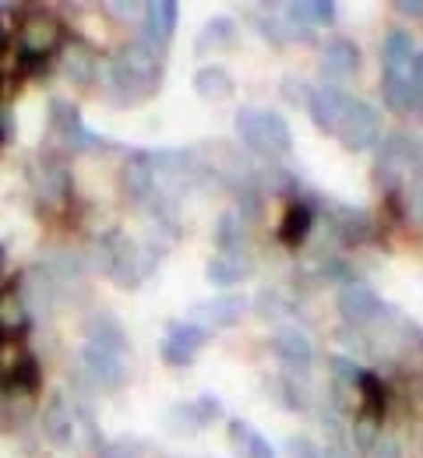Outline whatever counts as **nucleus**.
Listing matches in <instances>:
<instances>
[{"label":"nucleus","mask_w":423,"mask_h":458,"mask_svg":"<svg viewBox=\"0 0 423 458\" xmlns=\"http://www.w3.org/2000/svg\"><path fill=\"white\" fill-rule=\"evenodd\" d=\"M163 71H166V57H159L141 39H134V43L117 47L110 57L99 60L96 85H103V92L117 106H138L141 99H148L163 89Z\"/></svg>","instance_id":"1"},{"label":"nucleus","mask_w":423,"mask_h":458,"mask_svg":"<svg viewBox=\"0 0 423 458\" xmlns=\"http://www.w3.org/2000/svg\"><path fill=\"white\" fill-rule=\"evenodd\" d=\"M81 377L103 392H117L131 377V343L114 314H99L89 321V335L81 345Z\"/></svg>","instance_id":"2"},{"label":"nucleus","mask_w":423,"mask_h":458,"mask_svg":"<svg viewBox=\"0 0 423 458\" xmlns=\"http://www.w3.org/2000/svg\"><path fill=\"white\" fill-rule=\"evenodd\" d=\"M159 265V254L145 243L123 236L121 229H110L96 240V268L117 289H138Z\"/></svg>","instance_id":"3"},{"label":"nucleus","mask_w":423,"mask_h":458,"mask_svg":"<svg viewBox=\"0 0 423 458\" xmlns=\"http://www.w3.org/2000/svg\"><path fill=\"white\" fill-rule=\"evenodd\" d=\"M233 127H237V138L261 159H286L293 152V131L279 110L241 106L233 116Z\"/></svg>","instance_id":"4"},{"label":"nucleus","mask_w":423,"mask_h":458,"mask_svg":"<svg viewBox=\"0 0 423 458\" xmlns=\"http://www.w3.org/2000/svg\"><path fill=\"white\" fill-rule=\"evenodd\" d=\"M63 39H67V25L54 11H43V7L21 11L11 32V47L21 60H54Z\"/></svg>","instance_id":"5"},{"label":"nucleus","mask_w":423,"mask_h":458,"mask_svg":"<svg viewBox=\"0 0 423 458\" xmlns=\"http://www.w3.org/2000/svg\"><path fill=\"white\" fill-rule=\"evenodd\" d=\"M420 166H423L420 141L395 131V134H385L377 141V159H374L370 176H374V187L381 194H395L406 183L410 173H420Z\"/></svg>","instance_id":"6"},{"label":"nucleus","mask_w":423,"mask_h":458,"mask_svg":"<svg viewBox=\"0 0 423 458\" xmlns=\"http://www.w3.org/2000/svg\"><path fill=\"white\" fill-rule=\"evenodd\" d=\"M29 180H32V191L39 198V208H63L71 201V166L63 159V152L54 148H43L36 156V163L29 166Z\"/></svg>","instance_id":"7"},{"label":"nucleus","mask_w":423,"mask_h":458,"mask_svg":"<svg viewBox=\"0 0 423 458\" xmlns=\"http://www.w3.org/2000/svg\"><path fill=\"white\" fill-rule=\"evenodd\" d=\"M335 138L346 152H367L381 141V114L363 103L357 96L346 99V110L339 116V127H335Z\"/></svg>","instance_id":"8"},{"label":"nucleus","mask_w":423,"mask_h":458,"mask_svg":"<svg viewBox=\"0 0 423 458\" xmlns=\"http://www.w3.org/2000/svg\"><path fill=\"white\" fill-rule=\"evenodd\" d=\"M99 60L103 54L78 32H67V39L61 43L54 64L61 67V74L74 85V89H92L99 81Z\"/></svg>","instance_id":"9"},{"label":"nucleus","mask_w":423,"mask_h":458,"mask_svg":"<svg viewBox=\"0 0 423 458\" xmlns=\"http://www.w3.org/2000/svg\"><path fill=\"white\" fill-rule=\"evenodd\" d=\"M339 318L350 325V328H374L385 314H392V307L374 293V289L367 286V283H353V286H343L339 289Z\"/></svg>","instance_id":"10"},{"label":"nucleus","mask_w":423,"mask_h":458,"mask_svg":"<svg viewBox=\"0 0 423 458\" xmlns=\"http://www.w3.org/2000/svg\"><path fill=\"white\" fill-rule=\"evenodd\" d=\"M50 131L63 141V148L71 152H85V148H110L106 138L92 134L81 120V110L67 99H50Z\"/></svg>","instance_id":"11"},{"label":"nucleus","mask_w":423,"mask_h":458,"mask_svg":"<svg viewBox=\"0 0 423 458\" xmlns=\"http://www.w3.org/2000/svg\"><path fill=\"white\" fill-rule=\"evenodd\" d=\"M177 21H181V7L173 0H156V4H145V18L138 25V39L156 50L159 57H166L170 43H173V32H177Z\"/></svg>","instance_id":"12"},{"label":"nucleus","mask_w":423,"mask_h":458,"mask_svg":"<svg viewBox=\"0 0 423 458\" xmlns=\"http://www.w3.org/2000/svg\"><path fill=\"white\" fill-rule=\"evenodd\" d=\"M268 349H272V356L279 360V367L290 377H307L310 367H314V343L307 339V332H300V328H279L268 339Z\"/></svg>","instance_id":"13"},{"label":"nucleus","mask_w":423,"mask_h":458,"mask_svg":"<svg viewBox=\"0 0 423 458\" xmlns=\"http://www.w3.org/2000/svg\"><path fill=\"white\" fill-rule=\"evenodd\" d=\"M247 296L237 293H223V296H212V300H198L190 310H187V321L205 328V332H216V328H230L237 325L243 314H247Z\"/></svg>","instance_id":"14"},{"label":"nucleus","mask_w":423,"mask_h":458,"mask_svg":"<svg viewBox=\"0 0 423 458\" xmlns=\"http://www.w3.org/2000/svg\"><path fill=\"white\" fill-rule=\"evenodd\" d=\"M212 339V332L190 325V321H170L166 325V339L159 345V356L166 367H190L194 363V352L205 349Z\"/></svg>","instance_id":"15"},{"label":"nucleus","mask_w":423,"mask_h":458,"mask_svg":"<svg viewBox=\"0 0 423 458\" xmlns=\"http://www.w3.org/2000/svg\"><path fill=\"white\" fill-rule=\"evenodd\" d=\"M159 180H156V170H152V159L148 152H127L121 166V191L131 205H148L152 194H156Z\"/></svg>","instance_id":"16"},{"label":"nucleus","mask_w":423,"mask_h":458,"mask_svg":"<svg viewBox=\"0 0 423 458\" xmlns=\"http://www.w3.org/2000/svg\"><path fill=\"white\" fill-rule=\"evenodd\" d=\"M32 332V310L21 296L18 279L0 286V339H25Z\"/></svg>","instance_id":"17"},{"label":"nucleus","mask_w":423,"mask_h":458,"mask_svg":"<svg viewBox=\"0 0 423 458\" xmlns=\"http://www.w3.org/2000/svg\"><path fill=\"white\" fill-rule=\"evenodd\" d=\"M328 223L335 229V236L346 243V247H363L367 240H374V216L353 208V205H343V201H328Z\"/></svg>","instance_id":"18"},{"label":"nucleus","mask_w":423,"mask_h":458,"mask_svg":"<svg viewBox=\"0 0 423 458\" xmlns=\"http://www.w3.org/2000/svg\"><path fill=\"white\" fill-rule=\"evenodd\" d=\"M360 47L353 39H332L325 43V54H321V74L325 81L321 85H343L346 78H353L360 71Z\"/></svg>","instance_id":"19"},{"label":"nucleus","mask_w":423,"mask_h":458,"mask_svg":"<svg viewBox=\"0 0 423 458\" xmlns=\"http://www.w3.org/2000/svg\"><path fill=\"white\" fill-rule=\"evenodd\" d=\"M39 427L54 448H71L74 445V409L67 395H50L39 405Z\"/></svg>","instance_id":"20"},{"label":"nucleus","mask_w":423,"mask_h":458,"mask_svg":"<svg viewBox=\"0 0 423 458\" xmlns=\"http://www.w3.org/2000/svg\"><path fill=\"white\" fill-rule=\"evenodd\" d=\"M413 57H417V43L406 29H392L385 39H381V78H399V81H410V71H413Z\"/></svg>","instance_id":"21"},{"label":"nucleus","mask_w":423,"mask_h":458,"mask_svg":"<svg viewBox=\"0 0 423 458\" xmlns=\"http://www.w3.org/2000/svg\"><path fill=\"white\" fill-rule=\"evenodd\" d=\"M346 92L343 89H335V85H314L310 89V99H307V114L314 120V127L321 131V134H332L335 138V127H339V116L346 110Z\"/></svg>","instance_id":"22"},{"label":"nucleus","mask_w":423,"mask_h":458,"mask_svg":"<svg viewBox=\"0 0 423 458\" xmlns=\"http://www.w3.org/2000/svg\"><path fill=\"white\" fill-rule=\"evenodd\" d=\"M254 276L250 254H212L205 265V279L219 289H233Z\"/></svg>","instance_id":"23"},{"label":"nucleus","mask_w":423,"mask_h":458,"mask_svg":"<svg viewBox=\"0 0 423 458\" xmlns=\"http://www.w3.org/2000/svg\"><path fill=\"white\" fill-rule=\"evenodd\" d=\"M310 229H314V208L307 205V201H290L286 205V212H283V223H279V243L283 247H303L307 243V236H310Z\"/></svg>","instance_id":"24"},{"label":"nucleus","mask_w":423,"mask_h":458,"mask_svg":"<svg viewBox=\"0 0 423 458\" xmlns=\"http://www.w3.org/2000/svg\"><path fill=\"white\" fill-rule=\"evenodd\" d=\"M233 92H237V85H233V78H230L226 67H198V74H194V96L201 103H226V99H233Z\"/></svg>","instance_id":"25"},{"label":"nucleus","mask_w":423,"mask_h":458,"mask_svg":"<svg viewBox=\"0 0 423 458\" xmlns=\"http://www.w3.org/2000/svg\"><path fill=\"white\" fill-rule=\"evenodd\" d=\"M247 243H250V226L237 216V208H226L216 219V247H219V254H247Z\"/></svg>","instance_id":"26"},{"label":"nucleus","mask_w":423,"mask_h":458,"mask_svg":"<svg viewBox=\"0 0 423 458\" xmlns=\"http://www.w3.org/2000/svg\"><path fill=\"white\" fill-rule=\"evenodd\" d=\"M283 11H286V18H293L297 25L310 29V32L314 29H332L335 14H339V7L332 0H297V4H286Z\"/></svg>","instance_id":"27"},{"label":"nucleus","mask_w":423,"mask_h":458,"mask_svg":"<svg viewBox=\"0 0 423 458\" xmlns=\"http://www.w3.org/2000/svg\"><path fill=\"white\" fill-rule=\"evenodd\" d=\"M230 445L241 458H275L265 434H258L247 420H230Z\"/></svg>","instance_id":"28"},{"label":"nucleus","mask_w":423,"mask_h":458,"mask_svg":"<svg viewBox=\"0 0 423 458\" xmlns=\"http://www.w3.org/2000/svg\"><path fill=\"white\" fill-rule=\"evenodd\" d=\"M328 370H332V399H335V405L350 409V405H346V392H353V388H357L363 367L353 360V356L335 352V356H328Z\"/></svg>","instance_id":"29"},{"label":"nucleus","mask_w":423,"mask_h":458,"mask_svg":"<svg viewBox=\"0 0 423 458\" xmlns=\"http://www.w3.org/2000/svg\"><path fill=\"white\" fill-rule=\"evenodd\" d=\"M233 39H237V21H233V18H212V21L198 32V39H194V54L205 57L208 50H230Z\"/></svg>","instance_id":"30"},{"label":"nucleus","mask_w":423,"mask_h":458,"mask_svg":"<svg viewBox=\"0 0 423 458\" xmlns=\"http://www.w3.org/2000/svg\"><path fill=\"white\" fill-rule=\"evenodd\" d=\"M357 395H360V405H357V409L385 420V412H388V385H385L374 370H363L360 374V381H357Z\"/></svg>","instance_id":"31"},{"label":"nucleus","mask_w":423,"mask_h":458,"mask_svg":"<svg viewBox=\"0 0 423 458\" xmlns=\"http://www.w3.org/2000/svg\"><path fill=\"white\" fill-rule=\"evenodd\" d=\"M381 427H385V420H381V416H370V412L357 409V412H353V420H350V434H346V437L353 441V448H357V452L367 455V452L385 437V434H381Z\"/></svg>","instance_id":"32"},{"label":"nucleus","mask_w":423,"mask_h":458,"mask_svg":"<svg viewBox=\"0 0 423 458\" xmlns=\"http://www.w3.org/2000/svg\"><path fill=\"white\" fill-rule=\"evenodd\" d=\"M381 99H385V106H388L392 114H399V116L420 110V99H417L413 85H410V81H399V78H381Z\"/></svg>","instance_id":"33"},{"label":"nucleus","mask_w":423,"mask_h":458,"mask_svg":"<svg viewBox=\"0 0 423 458\" xmlns=\"http://www.w3.org/2000/svg\"><path fill=\"white\" fill-rule=\"evenodd\" d=\"M317 279H321V283H332V286H339V289L360 283L357 272L350 268V261H343V258H325V261L317 265Z\"/></svg>","instance_id":"34"},{"label":"nucleus","mask_w":423,"mask_h":458,"mask_svg":"<svg viewBox=\"0 0 423 458\" xmlns=\"http://www.w3.org/2000/svg\"><path fill=\"white\" fill-rule=\"evenodd\" d=\"M272 395L283 402L286 409H293V412H303V405H307L303 388L297 385V377H290V374H283V377L272 381Z\"/></svg>","instance_id":"35"},{"label":"nucleus","mask_w":423,"mask_h":458,"mask_svg":"<svg viewBox=\"0 0 423 458\" xmlns=\"http://www.w3.org/2000/svg\"><path fill=\"white\" fill-rule=\"evenodd\" d=\"M99 458H148V445L145 441H138V437H121V441H106L99 452Z\"/></svg>","instance_id":"36"},{"label":"nucleus","mask_w":423,"mask_h":458,"mask_svg":"<svg viewBox=\"0 0 423 458\" xmlns=\"http://www.w3.org/2000/svg\"><path fill=\"white\" fill-rule=\"evenodd\" d=\"M166 427L170 430H198V416H194V402H177V405H170V412H166Z\"/></svg>","instance_id":"37"},{"label":"nucleus","mask_w":423,"mask_h":458,"mask_svg":"<svg viewBox=\"0 0 423 458\" xmlns=\"http://www.w3.org/2000/svg\"><path fill=\"white\" fill-rule=\"evenodd\" d=\"M254 307H258V314H261V318H279V314L293 310V303H286V300L279 296V289H261Z\"/></svg>","instance_id":"38"},{"label":"nucleus","mask_w":423,"mask_h":458,"mask_svg":"<svg viewBox=\"0 0 423 458\" xmlns=\"http://www.w3.org/2000/svg\"><path fill=\"white\" fill-rule=\"evenodd\" d=\"M310 89H314V85H307L303 78H297V74H286L279 92H283V99H286L290 106H307V99H310Z\"/></svg>","instance_id":"39"},{"label":"nucleus","mask_w":423,"mask_h":458,"mask_svg":"<svg viewBox=\"0 0 423 458\" xmlns=\"http://www.w3.org/2000/svg\"><path fill=\"white\" fill-rule=\"evenodd\" d=\"M194 416H198V430H201V427H208V423H216L223 416V402L216 395H198L194 399Z\"/></svg>","instance_id":"40"},{"label":"nucleus","mask_w":423,"mask_h":458,"mask_svg":"<svg viewBox=\"0 0 423 458\" xmlns=\"http://www.w3.org/2000/svg\"><path fill=\"white\" fill-rule=\"evenodd\" d=\"M103 11H106V14H121V21H138V25H141V18H145V4H138V0H127V4L110 0V4H103Z\"/></svg>","instance_id":"41"},{"label":"nucleus","mask_w":423,"mask_h":458,"mask_svg":"<svg viewBox=\"0 0 423 458\" xmlns=\"http://www.w3.org/2000/svg\"><path fill=\"white\" fill-rule=\"evenodd\" d=\"M286 452H290V458H321V448L314 441H307V437H290Z\"/></svg>","instance_id":"42"},{"label":"nucleus","mask_w":423,"mask_h":458,"mask_svg":"<svg viewBox=\"0 0 423 458\" xmlns=\"http://www.w3.org/2000/svg\"><path fill=\"white\" fill-rule=\"evenodd\" d=\"M367 458H402V448H399L395 437H381V441L367 452Z\"/></svg>","instance_id":"43"},{"label":"nucleus","mask_w":423,"mask_h":458,"mask_svg":"<svg viewBox=\"0 0 423 458\" xmlns=\"http://www.w3.org/2000/svg\"><path fill=\"white\" fill-rule=\"evenodd\" d=\"M410 85H413L417 99L423 103V50H417V57H413V71H410Z\"/></svg>","instance_id":"44"},{"label":"nucleus","mask_w":423,"mask_h":458,"mask_svg":"<svg viewBox=\"0 0 423 458\" xmlns=\"http://www.w3.org/2000/svg\"><path fill=\"white\" fill-rule=\"evenodd\" d=\"M399 14H413V18H423V0H395L392 4Z\"/></svg>","instance_id":"45"},{"label":"nucleus","mask_w":423,"mask_h":458,"mask_svg":"<svg viewBox=\"0 0 423 458\" xmlns=\"http://www.w3.org/2000/svg\"><path fill=\"white\" fill-rule=\"evenodd\" d=\"M0 131H7V96H4V85H0Z\"/></svg>","instance_id":"46"},{"label":"nucleus","mask_w":423,"mask_h":458,"mask_svg":"<svg viewBox=\"0 0 423 458\" xmlns=\"http://www.w3.org/2000/svg\"><path fill=\"white\" fill-rule=\"evenodd\" d=\"M4 141H7V131H0V148H4Z\"/></svg>","instance_id":"47"},{"label":"nucleus","mask_w":423,"mask_h":458,"mask_svg":"<svg viewBox=\"0 0 423 458\" xmlns=\"http://www.w3.org/2000/svg\"><path fill=\"white\" fill-rule=\"evenodd\" d=\"M420 216H423V191H420Z\"/></svg>","instance_id":"48"}]
</instances>
